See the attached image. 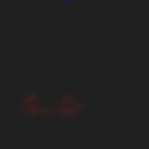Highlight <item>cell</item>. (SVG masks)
I'll return each mask as SVG.
<instances>
[{
	"mask_svg": "<svg viewBox=\"0 0 149 149\" xmlns=\"http://www.w3.org/2000/svg\"><path fill=\"white\" fill-rule=\"evenodd\" d=\"M86 109V100H81V95H59V100H36V95H23V100H18V113H23V118H32V113H50V118H54V113H59V118H72V113H81Z\"/></svg>",
	"mask_w": 149,
	"mask_h": 149,
	"instance_id": "cell-1",
	"label": "cell"
}]
</instances>
